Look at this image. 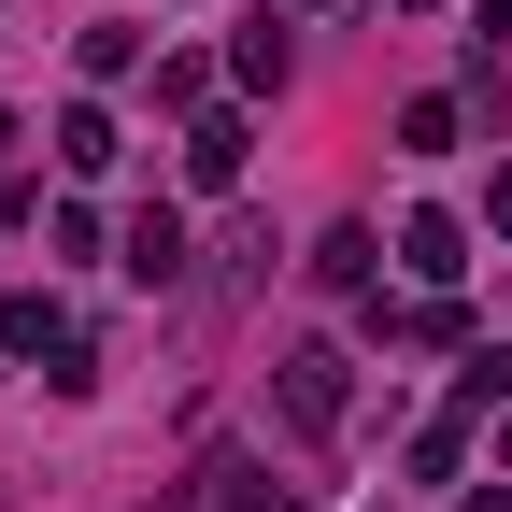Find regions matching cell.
<instances>
[{"mask_svg": "<svg viewBox=\"0 0 512 512\" xmlns=\"http://www.w3.org/2000/svg\"><path fill=\"white\" fill-rule=\"evenodd\" d=\"M0 342H15V356H72V328H57V299H0Z\"/></svg>", "mask_w": 512, "mask_h": 512, "instance_id": "5", "label": "cell"}, {"mask_svg": "<svg viewBox=\"0 0 512 512\" xmlns=\"http://www.w3.org/2000/svg\"><path fill=\"white\" fill-rule=\"evenodd\" d=\"M399 256H413L427 285H456V271H470V228H456V214H413V228H399Z\"/></svg>", "mask_w": 512, "mask_h": 512, "instance_id": "3", "label": "cell"}, {"mask_svg": "<svg viewBox=\"0 0 512 512\" xmlns=\"http://www.w3.org/2000/svg\"><path fill=\"white\" fill-rule=\"evenodd\" d=\"M171 271H185V214L143 200V214H128V285H171Z\"/></svg>", "mask_w": 512, "mask_h": 512, "instance_id": "2", "label": "cell"}, {"mask_svg": "<svg viewBox=\"0 0 512 512\" xmlns=\"http://www.w3.org/2000/svg\"><path fill=\"white\" fill-rule=\"evenodd\" d=\"M313 285H370V228H328V242H313Z\"/></svg>", "mask_w": 512, "mask_h": 512, "instance_id": "7", "label": "cell"}, {"mask_svg": "<svg viewBox=\"0 0 512 512\" xmlns=\"http://www.w3.org/2000/svg\"><path fill=\"white\" fill-rule=\"evenodd\" d=\"M271 399H285V427H299V441H328V427L356 413V370H342V342H299V356L271 370Z\"/></svg>", "mask_w": 512, "mask_h": 512, "instance_id": "1", "label": "cell"}, {"mask_svg": "<svg viewBox=\"0 0 512 512\" xmlns=\"http://www.w3.org/2000/svg\"><path fill=\"white\" fill-rule=\"evenodd\" d=\"M413 15H427V0H413Z\"/></svg>", "mask_w": 512, "mask_h": 512, "instance_id": "10", "label": "cell"}, {"mask_svg": "<svg viewBox=\"0 0 512 512\" xmlns=\"http://www.w3.org/2000/svg\"><path fill=\"white\" fill-rule=\"evenodd\" d=\"M57 157H72V171H114L128 143H114V114H100V100H72V114H57Z\"/></svg>", "mask_w": 512, "mask_h": 512, "instance_id": "4", "label": "cell"}, {"mask_svg": "<svg viewBox=\"0 0 512 512\" xmlns=\"http://www.w3.org/2000/svg\"><path fill=\"white\" fill-rule=\"evenodd\" d=\"M185 171L228 185V171H242V114H200V128H185Z\"/></svg>", "mask_w": 512, "mask_h": 512, "instance_id": "6", "label": "cell"}, {"mask_svg": "<svg viewBox=\"0 0 512 512\" xmlns=\"http://www.w3.org/2000/svg\"><path fill=\"white\" fill-rule=\"evenodd\" d=\"M200 512H285V498L256 484V470H200Z\"/></svg>", "mask_w": 512, "mask_h": 512, "instance_id": "8", "label": "cell"}, {"mask_svg": "<svg viewBox=\"0 0 512 512\" xmlns=\"http://www.w3.org/2000/svg\"><path fill=\"white\" fill-rule=\"evenodd\" d=\"M470 512H512V484H484V498H470Z\"/></svg>", "mask_w": 512, "mask_h": 512, "instance_id": "9", "label": "cell"}]
</instances>
